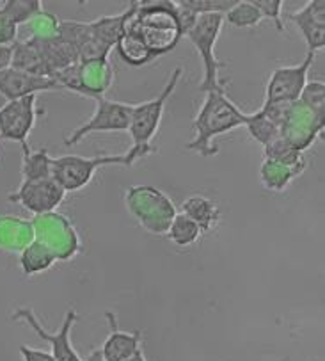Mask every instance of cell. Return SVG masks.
<instances>
[{"instance_id":"8","label":"cell","mask_w":325,"mask_h":361,"mask_svg":"<svg viewBox=\"0 0 325 361\" xmlns=\"http://www.w3.org/2000/svg\"><path fill=\"white\" fill-rule=\"evenodd\" d=\"M13 320H20V322H25L30 329H32L43 342H46L50 345V354L53 356L56 361H84L79 356V353L75 350L73 343H71V331H73V326L77 324L79 320V313L75 308H70L66 312L63 319V324L57 329L56 333L49 331L45 326L38 320V315L32 312L30 308H18L13 312Z\"/></svg>"},{"instance_id":"32","label":"cell","mask_w":325,"mask_h":361,"mask_svg":"<svg viewBox=\"0 0 325 361\" xmlns=\"http://www.w3.org/2000/svg\"><path fill=\"white\" fill-rule=\"evenodd\" d=\"M300 104L306 105L314 114L325 118V82L324 80H307L299 98Z\"/></svg>"},{"instance_id":"11","label":"cell","mask_w":325,"mask_h":361,"mask_svg":"<svg viewBox=\"0 0 325 361\" xmlns=\"http://www.w3.org/2000/svg\"><path fill=\"white\" fill-rule=\"evenodd\" d=\"M314 54L307 52L300 64L279 66L270 73L265 87V102H297L307 84V73L313 66Z\"/></svg>"},{"instance_id":"29","label":"cell","mask_w":325,"mask_h":361,"mask_svg":"<svg viewBox=\"0 0 325 361\" xmlns=\"http://www.w3.org/2000/svg\"><path fill=\"white\" fill-rule=\"evenodd\" d=\"M262 20V13L258 11V8H256L253 0H238L224 15V22L236 27V29H253Z\"/></svg>"},{"instance_id":"13","label":"cell","mask_w":325,"mask_h":361,"mask_svg":"<svg viewBox=\"0 0 325 361\" xmlns=\"http://www.w3.org/2000/svg\"><path fill=\"white\" fill-rule=\"evenodd\" d=\"M36 94L11 100L0 111V139L27 146L36 125Z\"/></svg>"},{"instance_id":"7","label":"cell","mask_w":325,"mask_h":361,"mask_svg":"<svg viewBox=\"0 0 325 361\" xmlns=\"http://www.w3.org/2000/svg\"><path fill=\"white\" fill-rule=\"evenodd\" d=\"M30 221L34 228V240L49 247L57 262H70L79 255L82 238L70 217L56 210V212L34 216Z\"/></svg>"},{"instance_id":"26","label":"cell","mask_w":325,"mask_h":361,"mask_svg":"<svg viewBox=\"0 0 325 361\" xmlns=\"http://www.w3.org/2000/svg\"><path fill=\"white\" fill-rule=\"evenodd\" d=\"M299 176L300 173L295 171V169L269 159H263L262 168H260V180H262L263 187L272 190V192H283Z\"/></svg>"},{"instance_id":"35","label":"cell","mask_w":325,"mask_h":361,"mask_svg":"<svg viewBox=\"0 0 325 361\" xmlns=\"http://www.w3.org/2000/svg\"><path fill=\"white\" fill-rule=\"evenodd\" d=\"M263 18L272 20L277 32H284V22L281 18V9H283V0H253Z\"/></svg>"},{"instance_id":"19","label":"cell","mask_w":325,"mask_h":361,"mask_svg":"<svg viewBox=\"0 0 325 361\" xmlns=\"http://www.w3.org/2000/svg\"><path fill=\"white\" fill-rule=\"evenodd\" d=\"M32 240V221L9 214L0 216V251L20 255Z\"/></svg>"},{"instance_id":"39","label":"cell","mask_w":325,"mask_h":361,"mask_svg":"<svg viewBox=\"0 0 325 361\" xmlns=\"http://www.w3.org/2000/svg\"><path fill=\"white\" fill-rule=\"evenodd\" d=\"M15 45H0V73L11 68Z\"/></svg>"},{"instance_id":"14","label":"cell","mask_w":325,"mask_h":361,"mask_svg":"<svg viewBox=\"0 0 325 361\" xmlns=\"http://www.w3.org/2000/svg\"><path fill=\"white\" fill-rule=\"evenodd\" d=\"M43 91H60L59 84L49 77H36L16 68H8L0 73V94L8 102L32 97Z\"/></svg>"},{"instance_id":"1","label":"cell","mask_w":325,"mask_h":361,"mask_svg":"<svg viewBox=\"0 0 325 361\" xmlns=\"http://www.w3.org/2000/svg\"><path fill=\"white\" fill-rule=\"evenodd\" d=\"M127 27L142 37L153 59L172 52L184 37L174 0H135V11Z\"/></svg>"},{"instance_id":"20","label":"cell","mask_w":325,"mask_h":361,"mask_svg":"<svg viewBox=\"0 0 325 361\" xmlns=\"http://www.w3.org/2000/svg\"><path fill=\"white\" fill-rule=\"evenodd\" d=\"M181 214L191 217V219L201 228L203 233L212 230V228L219 223V219H221L219 205H217L213 200H210V197L201 196V194L187 197V200L181 203Z\"/></svg>"},{"instance_id":"40","label":"cell","mask_w":325,"mask_h":361,"mask_svg":"<svg viewBox=\"0 0 325 361\" xmlns=\"http://www.w3.org/2000/svg\"><path fill=\"white\" fill-rule=\"evenodd\" d=\"M86 361H105V360H103V356H101V350L100 349H94L93 353H91L89 356H87Z\"/></svg>"},{"instance_id":"21","label":"cell","mask_w":325,"mask_h":361,"mask_svg":"<svg viewBox=\"0 0 325 361\" xmlns=\"http://www.w3.org/2000/svg\"><path fill=\"white\" fill-rule=\"evenodd\" d=\"M11 66L16 68V70L25 71V73L36 75V77H49V78L53 77V71L50 70L46 61L43 59L39 50L34 47V43L30 42V39L15 43V52H13Z\"/></svg>"},{"instance_id":"31","label":"cell","mask_w":325,"mask_h":361,"mask_svg":"<svg viewBox=\"0 0 325 361\" xmlns=\"http://www.w3.org/2000/svg\"><path fill=\"white\" fill-rule=\"evenodd\" d=\"M59 23L60 20L56 15L43 9L42 13H38V15L27 23V27L30 30V37L46 42V39H52V37H56L59 34Z\"/></svg>"},{"instance_id":"34","label":"cell","mask_w":325,"mask_h":361,"mask_svg":"<svg viewBox=\"0 0 325 361\" xmlns=\"http://www.w3.org/2000/svg\"><path fill=\"white\" fill-rule=\"evenodd\" d=\"M293 104H295V102H293ZM293 104H290V102H263L260 111L265 114V118L269 119L270 123H274L277 128H281L284 125V121L288 119V116H290Z\"/></svg>"},{"instance_id":"18","label":"cell","mask_w":325,"mask_h":361,"mask_svg":"<svg viewBox=\"0 0 325 361\" xmlns=\"http://www.w3.org/2000/svg\"><path fill=\"white\" fill-rule=\"evenodd\" d=\"M135 11V0L128 2V8L123 13H117V15L110 16H100V18L89 22V32L94 42L105 49L107 52H110L113 49H116L120 37L123 36L125 29H127V23L130 20V16Z\"/></svg>"},{"instance_id":"4","label":"cell","mask_w":325,"mask_h":361,"mask_svg":"<svg viewBox=\"0 0 325 361\" xmlns=\"http://www.w3.org/2000/svg\"><path fill=\"white\" fill-rule=\"evenodd\" d=\"M125 207L139 226L151 235H165L178 210L171 197L153 185H130L125 190Z\"/></svg>"},{"instance_id":"10","label":"cell","mask_w":325,"mask_h":361,"mask_svg":"<svg viewBox=\"0 0 325 361\" xmlns=\"http://www.w3.org/2000/svg\"><path fill=\"white\" fill-rule=\"evenodd\" d=\"M66 197V190L50 176L36 182H22V185L9 194V202L18 203L34 216L56 212Z\"/></svg>"},{"instance_id":"9","label":"cell","mask_w":325,"mask_h":361,"mask_svg":"<svg viewBox=\"0 0 325 361\" xmlns=\"http://www.w3.org/2000/svg\"><path fill=\"white\" fill-rule=\"evenodd\" d=\"M132 104L108 100V98H98L96 111L87 119L86 123L71 130L64 137V145L75 146L87 135L98 134V132H128L130 127Z\"/></svg>"},{"instance_id":"22","label":"cell","mask_w":325,"mask_h":361,"mask_svg":"<svg viewBox=\"0 0 325 361\" xmlns=\"http://www.w3.org/2000/svg\"><path fill=\"white\" fill-rule=\"evenodd\" d=\"M57 264V258L53 257L52 251L43 246L38 240H32L25 250L20 253V269L23 276L30 278L34 274H42L52 269Z\"/></svg>"},{"instance_id":"24","label":"cell","mask_w":325,"mask_h":361,"mask_svg":"<svg viewBox=\"0 0 325 361\" xmlns=\"http://www.w3.org/2000/svg\"><path fill=\"white\" fill-rule=\"evenodd\" d=\"M263 159L274 160V162H279V164L288 166V168L295 169L302 175L307 168V160L304 157L302 152L293 148L288 141H284L283 137H276L272 142L263 148Z\"/></svg>"},{"instance_id":"27","label":"cell","mask_w":325,"mask_h":361,"mask_svg":"<svg viewBox=\"0 0 325 361\" xmlns=\"http://www.w3.org/2000/svg\"><path fill=\"white\" fill-rule=\"evenodd\" d=\"M165 235H167V238L174 244V246L189 247V246H194V244L198 243L199 237L203 235V231L201 228L191 219V217L178 212L174 219L171 221V224H169Z\"/></svg>"},{"instance_id":"6","label":"cell","mask_w":325,"mask_h":361,"mask_svg":"<svg viewBox=\"0 0 325 361\" xmlns=\"http://www.w3.org/2000/svg\"><path fill=\"white\" fill-rule=\"evenodd\" d=\"M135 164L130 153L120 155H60L52 159V178L63 187L66 192H77L91 183L94 173L107 166H125L130 168Z\"/></svg>"},{"instance_id":"3","label":"cell","mask_w":325,"mask_h":361,"mask_svg":"<svg viewBox=\"0 0 325 361\" xmlns=\"http://www.w3.org/2000/svg\"><path fill=\"white\" fill-rule=\"evenodd\" d=\"M181 75H184V68H174L158 97H155L153 100L132 105L130 127H128L132 146L128 153L134 157L135 162L155 152L151 145H153V139L157 137L158 128H160L165 105H167L169 98L176 91V86H178Z\"/></svg>"},{"instance_id":"28","label":"cell","mask_w":325,"mask_h":361,"mask_svg":"<svg viewBox=\"0 0 325 361\" xmlns=\"http://www.w3.org/2000/svg\"><path fill=\"white\" fill-rule=\"evenodd\" d=\"M243 127L247 128L250 137L255 139L258 145H262L263 148L269 142H272L276 137H279V128L274 123H270L260 109L253 112V114H246V118H243Z\"/></svg>"},{"instance_id":"30","label":"cell","mask_w":325,"mask_h":361,"mask_svg":"<svg viewBox=\"0 0 325 361\" xmlns=\"http://www.w3.org/2000/svg\"><path fill=\"white\" fill-rule=\"evenodd\" d=\"M0 8L20 27L22 23H29L34 16L43 11V2L42 0H4Z\"/></svg>"},{"instance_id":"37","label":"cell","mask_w":325,"mask_h":361,"mask_svg":"<svg viewBox=\"0 0 325 361\" xmlns=\"http://www.w3.org/2000/svg\"><path fill=\"white\" fill-rule=\"evenodd\" d=\"M176 8H178L179 27H181V32H184V37H185V34H187L189 30L196 25V22H198V15H196V13H192L191 9L184 8V6L179 4V2H176Z\"/></svg>"},{"instance_id":"15","label":"cell","mask_w":325,"mask_h":361,"mask_svg":"<svg viewBox=\"0 0 325 361\" xmlns=\"http://www.w3.org/2000/svg\"><path fill=\"white\" fill-rule=\"evenodd\" d=\"M297 25L306 42L307 52L317 54L325 47V2L324 0H310L302 9L288 15Z\"/></svg>"},{"instance_id":"2","label":"cell","mask_w":325,"mask_h":361,"mask_svg":"<svg viewBox=\"0 0 325 361\" xmlns=\"http://www.w3.org/2000/svg\"><path fill=\"white\" fill-rule=\"evenodd\" d=\"M205 94L201 109L192 123L194 139L187 142V149L201 157H213L219 153L213 142L215 137L243 127L246 112L236 107L235 102L226 94V90L208 91Z\"/></svg>"},{"instance_id":"12","label":"cell","mask_w":325,"mask_h":361,"mask_svg":"<svg viewBox=\"0 0 325 361\" xmlns=\"http://www.w3.org/2000/svg\"><path fill=\"white\" fill-rule=\"evenodd\" d=\"M325 128V118L314 114L313 111L300 104L299 100L292 105L290 116L284 121L283 127L279 128V135L288 141L299 152H306L313 146L318 135L324 134Z\"/></svg>"},{"instance_id":"25","label":"cell","mask_w":325,"mask_h":361,"mask_svg":"<svg viewBox=\"0 0 325 361\" xmlns=\"http://www.w3.org/2000/svg\"><path fill=\"white\" fill-rule=\"evenodd\" d=\"M116 50L121 59L127 64H130V66H144V64H148L153 59L146 43L142 42V37L135 30H132L130 27L125 29L123 36L117 42Z\"/></svg>"},{"instance_id":"41","label":"cell","mask_w":325,"mask_h":361,"mask_svg":"<svg viewBox=\"0 0 325 361\" xmlns=\"http://www.w3.org/2000/svg\"><path fill=\"white\" fill-rule=\"evenodd\" d=\"M6 104H8V100H6V98L2 97V94H0V111H2V107H4Z\"/></svg>"},{"instance_id":"33","label":"cell","mask_w":325,"mask_h":361,"mask_svg":"<svg viewBox=\"0 0 325 361\" xmlns=\"http://www.w3.org/2000/svg\"><path fill=\"white\" fill-rule=\"evenodd\" d=\"M238 0H179L184 8L191 9L198 16L201 15H222L224 16Z\"/></svg>"},{"instance_id":"16","label":"cell","mask_w":325,"mask_h":361,"mask_svg":"<svg viewBox=\"0 0 325 361\" xmlns=\"http://www.w3.org/2000/svg\"><path fill=\"white\" fill-rule=\"evenodd\" d=\"M108 322V336L100 347L105 361H128L141 350L142 333L121 331L117 324V317L114 312L105 313Z\"/></svg>"},{"instance_id":"38","label":"cell","mask_w":325,"mask_h":361,"mask_svg":"<svg viewBox=\"0 0 325 361\" xmlns=\"http://www.w3.org/2000/svg\"><path fill=\"white\" fill-rule=\"evenodd\" d=\"M18 350L23 361H56L50 353L42 349H34L30 345H20Z\"/></svg>"},{"instance_id":"5","label":"cell","mask_w":325,"mask_h":361,"mask_svg":"<svg viewBox=\"0 0 325 361\" xmlns=\"http://www.w3.org/2000/svg\"><path fill=\"white\" fill-rule=\"evenodd\" d=\"M222 25H224L222 15H201L198 16L196 25L185 34V37L192 43V47L198 50L199 57H201L203 78L199 84L201 93L226 90V82L221 80V70L226 68V64L221 63L215 56V45L221 36Z\"/></svg>"},{"instance_id":"17","label":"cell","mask_w":325,"mask_h":361,"mask_svg":"<svg viewBox=\"0 0 325 361\" xmlns=\"http://www.w3.org/2000/svg\"><path fill=\"white\" fill-rule=\"evenodd\" d=\"M80 94L86 98H103L114 84V68L108 59L79 63Z\"/></svg>"},{"instance_id":"36","label":"cell","mask_w":325,"mask_h":361,"mask_svg":"<svg viewBox=\"0 0 325 361\" xmlns=\"http://www.w3.org/2000/svg\"><path fill=\"white\" fill-rule=\"evenodd\" d=\"M18 36V25L0 8V45H15Z\"/></svg>"},{"instance_id":"23","label":"cell","mask_w":325,"mask_h":361,"mask_svg":"<svg viewBox=\"0 0 325 361\" xmlns=\"http://www.w3.org/2000/svg\"><path fill=\"white\" fill-rule=\"evenodd\" d=\"M23 148V162H22V182H36V180H45L52 176V159L49 149L39 148L36 152L29 148V145Z\"/></svg>"}]
</instances>
